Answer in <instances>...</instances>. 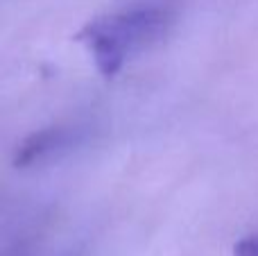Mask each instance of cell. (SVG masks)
Instances as JSON below:
<instances>
[{
	"mask_svg": "<svg viewBox=\"0 0 258 256\" xmlns=\"http://www.w3.org/2000/svg\"><path fill=\"white\" fill-rule=\"evenodd\" d=\"M233 256H258V234L238 240L233 247Z\"/></svg>",
	"mask_w": 258,
	"mask_h": 256,
	"instance_id": "cell-3",
	"label": "cell"
},
{
	"mask_svg": "<svg viewBox=\"0 0 258 256\" xmlns=\"http://www.w3.org/2000/svg\"><path fill=\"white\" fill-rule=\"evenodd\" d=\"M174 16L161 5H138L91 18L75 39L89 48L104 77H113L127 59L159 43L172 27Z\"/></svg>",
	"mask_w": 258,
	"mask_h": 256,
	"instance_id": "cell-1",
	"label": "cell"
},
{
	"mask_svg": "<svg viewBox=\"0 0 258 256\" xmlns=\"http://www.w3.org/2000/svg\"><path fill=\"white\" fill-rule=\"evenodd\" d=\"M77 134H80V130L73 125H52L34 132L16 148L14 163H16V168H30L36 163L50 161L61 152L71 150L77 143Z\"/></svg>",
	"mask_w": 258,
	"mask_h": 256,
	"instance_id": "cell-2",
	"label": "cell"
}]
</instances>
